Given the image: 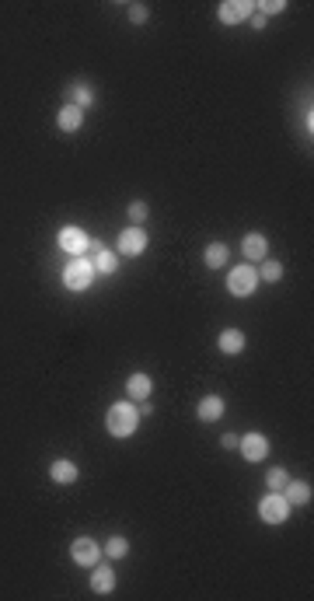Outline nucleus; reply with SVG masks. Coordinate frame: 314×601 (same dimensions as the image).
Returning <instances> with one entry per match:
<instances>
[{
  "label": "nucleus",
  "instance_id": "nucleus-5",
  "mask_svg": "<svg viewBox=\"0 0 314 601\" xmlns=\"http://www.w3.org/2000/svg\"><path fill=\"white\" fill-rule=\"evenodd\" d=\"M143 248H147V231L143 227H136V224H129L126 231H119V238H115V252L119 255H143Z\"/></svg>",
  "mask_w": 314,
  "mask_h": 601
},
{
  "label": "nucleus",
  "instance_id": "nucleus-3",
  "mask_svg": "<svg viewBox=\"0 0 314 601\" xmlns=\"http://www.w3.org/2000/svg\"><path fill=\"white\" fill-rule=\"evenodd\" d=\"M259 270L251 266V262H244V266H234L230 273H227V291L234 294V298H251L255 291H259Z\"/></svg>",
  "mask_w": 314,
  "mask_h": 601
},
{
  "label": "nucleus",
  "instance_id": "nucleus-20",
  "mask_svg": "<svg viewBox=\"0 0 314 601\" xmlns=\"http://www.w3.org/2000/svg\"><path fill=\"white\" fill-rule=\"evenodd\" d=\"M196 416H199L203 423H213V419H220V416H223V396H207V399L196 405Z\"/></svg>",
  "mask_w": 314,
  "mask_h": 601
},
{
  "label": "nucleus",
  "instance_id": "nucleus-8",
  "mask_svg": "<svg viewBox=\"0 0 314 601\" xmlns=\"http://www.w3.org/2000/svg\"><path fill=\"white\" fill-rule=\"evenodd\" d=\"M255 14V4L251 0H223L220 7H216V18L223 21V25H241V21H248Z\"/></svg>",
  "mask_w": 314,
  "mask_h": 601
},
{
  "label": "nucleus",
  "instance_id": "nucleus-11",
  "mask_svg": "<svg viewBox=\"0 0 314 601\" xmlns=\"http://www.w3.org/2000/svg\"><path fill=\"white\" fill-rule=\"evenodd\" d=\"M241 252H244V259H248V262H262V259H269V241H266V234L248 231V234H244V241H241Z\"/></svg>",
  "mask_w": 314,
  "mask_h": 601
},
{
  "label": "nucleus",
  "instance_id": "nucleus-26",
  "mask_svg": "<svg viewBox=\"0 0 314 601\" xmlns=\"http://www.w3.org/2000/svg\"><path fill=\"white\" fill-rule=\"evenodd\" d=\"M147 18H150V7L147 4H129V21L133 25H143Z\"/></svg>",
  "mask_w": 314,
  "mask_h": 601
},
{
  "label": "nucleus",
  "instance_id": "nucleus-28",
  "mask_svg": "<svg viewBox=\"0 0 314 601\" xmlns=\"http://www.w3.org/2000/svg\"><path fill=\"white\" fill-rule=\"evenodd\" d=\"M220 444H223V448H237V434H223Z\"/></svg>",
  "mask_w": 314,
  "mask_h": 601
},
{
  "label": "nucleus",
  "instance_id": "nucleus-9",
  "mask_svg": "<svg viewBox=\"0 0 314 601\" xmlns=\"http://www.w3.org/2000/svg\"><path fill=\"white\" fill-rule=\"evenodd\" d=\"M237 451L244 462H262L269 455V441H266V434H244V437H237Z\"/></svg>",
  "mask_w": 314,
  "mask_h": 601
},
{
  "label": "nucleus",
  "instance_id": "nucleus-25",
  "mask_svg": "<svg viewBox=\"0 0 314 601\" xmlns=\"http://www.w3.org/2000/svg\"><path fill=\"white\" fill-rule=\"evenodd\" d=\"M255 11H259L262 18H269V14H283L287 4H283V0H262V4H255Z\"/></svg>",
  "mask_w": 314,
  "mask_h": 601
},
{
  "label": "nucleus",
  "instance_id": "nucleus-19",
  "mask_svg": "<svg viewBox=\"0 0 314 601\" xmlns=\"http://www.w3.org/2000/svg\"><path fill=\"white\" fill-rule=\"evenodd\" d=\"M67 99H70V105H77V108H88V105H95V88L88 81H77V84L67 88Z\"/></svg>",
  "mask_w": 314,
  "mask_h": 601
},
{
  "label": "nucleus",
  "instance_id": "nucleus-22",
  "mask_svg": "<svg viewBox=\"0 0 314 601\" xmlns=\"http://www.w3.org/2000/svg\"><path fill=\"white\" fill-rule=\"evenodd\" d=\"M280 277H283V266H280V262H273V259H262L259 280H266V284H280Z\"/></svg>",
  "mask_w": 314,
  "mask_h": 601
},
{
  "label": "nucleus",
  "instance_id": "nucleus-18",
  "mask_svg": "<svg viewBox=\"0 0 314 601\" xmlns=\"http://www.w3.org/2000/svg\"><path fill=\"white\" fill-rule=\"evenodd\" d=\"M227 259H230V248H227L223 241H209L207 252H203V262H207L209 270H223Z\"/></svg>",
  "mask_w": 314,
  "mask_h": 601
},
{
  "label": "nucleus",
  "instance_id": "nucleus-21",
  "mask_svg": "<svg viewBox=\"0 0 314 601\" xmlns=\"http://www.w3.org/2000/svg\"><path fill=\"white\" fill-rule=\"evenodd\" d=\"M105 556H108V559H122V556H129V538L112 535V538L105 542Z\"/></svg>",
  "mask_w": 314,
  "mask_h": 601
},
{
  "label": "nucleus",
  "instance_id": "nucleus-7",
  "mask_svg": "<svg viewBox=\"0 0 314 601\" xmlns=\"http://www.w3.org/2000/svg\"><path fill=\"white\" fill-rule=\"evenodd\" d=\"M102 556H105L102 545H98L95 538H88V535H84V538H74V542H70V559H74L77 567H95V563H98Z\"/></svg>",
  "mask_w": 314,
  "mask_h": 601
},
{
  "label": "nucleus",
  "instance_id": "nucleus-1",
  "mask_svg": "<svg viewBox=\"0 0 314 601\" xmlns=\"http://www.w3.org/2000/svg\"><path fill=\"white\" fill-rule=\"evenodd\" d=\"M136 423H140V409H136V402H112L108 405V412H105V430L112 434V437H133L136 434Z\"/></svg>",
  "mask_w": 314,
  "mask_h": 601
},
{
  "label": "nucleus",
  "instance_id": "nucleus-24",
  "mask_svg": "<svg viewBox=\"0 0 314 601\" xmlns=\"http://www.w3.org/2000/svg\"><path fill=\"white\" fill-rule=\"evenodd\" d=\"M147 213H150V206H147V203H143V200L129 203V210H126V217H129V224H136V227H140V224L147 220Z\"/></svg>",
  "mask_w": 314,
  "mask_h": 601
},
{
  "label": "nucleus",
  "instance_id": "nucleus-17",
  "mask_svg": "<svg viewBox=\"0 0 314 601\" xmlns=\"http://www.w3.org/2000/svg\"><path fill=\"white\" fill-rule=\"evenodd\" d=\"M280 493L290 500V507H294V503H311V483H308V479H290Z\"/></svg>",
  "mask_w": 314,
  "mask_h": 601
},
{
  "label": "nucleus",
  "instance_id": "nucleus-16",
  "mask_svg": "<svg viewBox=\"0 0 314 601\" xmlns=\"http://www.w3.org/2000/svg\"><path fill=\"white\" fill-rule=\"evenodd\" d=\"M150 392H154V385H150L147 374H129V381H126V396H129V402L150 399Z\"/></svg>",
  "mask_w": 314,
  "mask_h": 601
},
{
  "label": "nucleus",
  "instance_id": "nucleus-4",
  "mask_svg": "<svg viewBox=\"0 0 314 601\" xmlns=\"http://www.w3.org/2000/svg\"><path fill=\"white\" fill-rule=\"evenodd\" d=\"M259 517H262L266 524H283V521L290 517V500H287L283 493L269 490V497L259 500Z\"/></svg>",
  "mask_w": 314,
  "mask_h": 601
},
{
  "label": "nucleus",
  "instance_id": "nucleus-2",
  "mask_svg": "<svg viewBox=\"0 0 314 601\" xmlns=\"http://www.w3.org/2000/svg\"><path fill=\"white\" fill-rule=\"evenodd\" d=\"M95 262H91V255H74L70 262H67V270H63V284H67V291H88L91 284H95Z\"/></svg>",
  "mask_w": 314,
  "mask_h": 601
},
{
  "label": "nucleus",
  "instance_id": "nucleus-23",
  "mask_svg": "<svg viewBox=\"0 0 314 601\" xmlns=\"http://www.w3.org/2000/svg\"><path fill=\"white\" fill-rule=\"evenodd\" d=\"M287 483H290V472H287V469H280V465H276V469H269V472H266V486H269V490H276V493H280Z\"/></svg>",
  "mask_w": 314,
  "mask_h": 601
},
{
  "label": "nucleus",
  "instance_id": "nucleus-12",
  "mask_svg": "<svg viewBox=\"0 0 314 601\" xmlns=\"http://www.w3.org/2000/svg\"><path fill=\"white\" fill-rule=\"evenodd\" d=\"M56 126L63 129V133H77L81 126H84V108H77V105H63L60 112H56Z\"/></svg>",
  "mask_w": 314,
  "mask_h": 601
},
{
  "label": "nucleus",
  "instance_id": "nucleus-29",
  "mask_svg": "<svg viewBox=\"0 0 314 601\" xmlns=\"http://www.w3.org/2000/svg\"><path fill=\"white\" fill-rule=\"evenodd\" d=\"M136 409H140V416H150V412H154V409H150V402H147V399L140 402V405H136Z\"/></svg>",
  "mask_w": 314,
  "mask_h": 601
},
{
  "label": "nucleus",
  "instance_id": "nucleus-27",
  "mask_svg": "<svg viewBox=\"0 0 314 601\" xmlns=\"http://www.w3.org/2000/svg\"><path fill=\"white\" fill-rule=\"evenodd\" d=\"M251 25H255V28H259V32H262V28H266V25H269V18H262V14H259V11H255V14H251Z\"/></svg>",
  "mask_w": 314,
  "mask_h": 601
},
{
  "label": "nucleus",
  "instance_id": "nucleus-13",
  "mask_svg": "<svg viewBox=\"0 0 314 601\" xmlns=\"http://www.w3.org/2000/svg\"><path fill=\"white\" fill-rule=\"evenodd\" d=\"M77 476H81V469H77L70 458H56V462L49 465V479H53V483H60V486L77 483Z\"/></svg>",
  "mask_w": 314,
  "mask_h": 601
},
{
  "label": "nucleus",
  "instance_id": "nucleus-10",
  "mask_svg": "<svg viewBox=\"0 0 314 601\" xmlns=\"http://www.w3.org/2000/svg\"><path fill=\"white\" fill-rule=\"evenodd\" d=\"M91 262H95V273L98 277H112L119 270V255L112 248H105L102 241H91Z\"/></svg>",
  "mask_w": 314,
  "mask_h": 601
},
{
  "label": "nucleus",
  "instance_id": "nucleus-14",
  "mask_svg": "<svg viewBox=\"0 0 314 601\" xmlns=\"http://www.w3.org/2000/svg\"><path fill=\"white\" fill-rule=\"evenodd\" d=\"M112 588H115V574H112V567H105L102 559L91 567V591L95 595H112Z\"/></svg>",
  "mask_w": 314,
  "mask_h": 601
},
{
  "label": "nucleus",
  "instance_id": "nucleus-6",
  "mask_svg": "<svg viewBox=\"0 0 314 601\" xmlns=\"http://www.w3.org/2000/svg\"><path fill=\"white\" fill-rule=\"evenodd\" d=\"M56 245H60L63 252H70V255H84V252L91 248V238H88V231H84V227H74V224H67V227L60 231Z\"/></svg>",
  "mask_w": 314,
  "mask_h": 601
},
{
  "label": "nucleus",
  "instance_id": "nucleus-15",
  "mask_svg": "<svg viewBox=\"0 0 314 601\" xmlns=\"http://www.w3.org/2000/svg\"><path fill=\"white\" fill-rule=\"evenodd\" d=\"M216 346H220V353L234 357V353L244 350V332H241V329H223V332L216 336Z\"/></svg>",
  "mask_w": 314,
  "mask_h": 601
}]
</instances>
